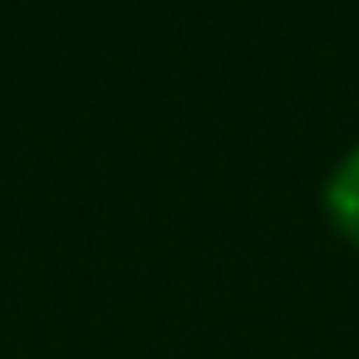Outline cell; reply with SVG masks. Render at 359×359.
I'll return each instance as SVG.
<instances>
[{"instance_id":"cell-1","label":"cell","mask_w":359,"mask_h":359,"mask_svg":"<svg viewBox=\"0 0 359 359\" xmlns=\"http://www.w3.org/2000/svg\"><path fill=\"white\" fill-rule=\"evenodd\" d=\"M330 207H334L339 226L359 241V153H349V158L339 163V172H334V182H330Z\"/></svg>"}]
</instances>
